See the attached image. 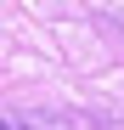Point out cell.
<instances>
[{
    "instance_id": "obj_1",
    "label": "cell",
    "mask_w": 124,
    "mask_h": 130,
    "mask_svg": "<svg viewBox=\"0 0 124 130\" xmlns=\"http://www.w3.org/2000/svg\"><path fill=\"white\" fill-rule=\"evenodd\" d=\"M0 130H51V124L34 113H0Z\"/></svg>"
}]
</instances>
